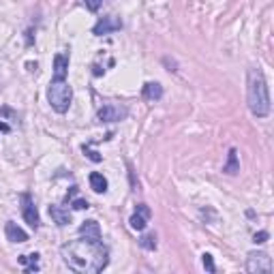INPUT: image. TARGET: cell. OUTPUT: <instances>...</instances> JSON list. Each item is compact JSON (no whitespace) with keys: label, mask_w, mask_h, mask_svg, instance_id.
I'll return each mask as SVG.
<instances>
[{"label":"cell","mask_w":274,"mask_h":274,"mask_svg":"<svg viewBox=\"0 0 274 274\" xmlns=\"http://www.w3.org/2000/svg\"><path fill=\"white\" fill-rule=\"evenodd\" d=\"M71 99H73V90L67 84V79H52L47 88V101L52 105L54 112L64 114L71 105Z\"/></svg>","instance_id":"3"},{"label":"cell","mask_w":274,"mask_h":274,"mask_svg":"<svg viewBox=\"0 0 274 274\" xmlns=\"http://www.w3.org/2000/svg\"><path fill=\"white\" fill-rule=\"evenodd\" d=\"M69 71V56L56 54L54 56V79H67Z\"/></svg>","instance_id":"10"},{"label":"cell","mask_w":274,"mask_h":274,"mask_svg":"<svg viewBox=\"0 0 274 274\" xmlns=\"http://www.w3.org/2000/svg\"><path fill=\"white\" fill-rule=\"evenodd\" d=\"M141 249H146V251H154L156 249V236L154 234H146V236H141Z\"/></svg>","instance_id":"16"},{"label":"cell","mask_w":274,"mask_h":274,"mask_svg":"<svg viewBox=\"0 0 274 274\" xmlns=\"http://www.w3.org/2000/svg\"><path fill=\"white\" fill-rule=\"evenodd\" d=\"M120 28H122V21L116 19L114 15H110V17L99 19V21H97V26L92 28V32L101 37V34H110V32H114V30H120Z\"/></svg>","instance_id":"7"},{"label":"cell","mask_w":274,"mask_h":274,"mask_svg":"<svg viewBox=\"0 0 274 274\" xmlns=\"http://www.w3.org/2000/svg\"><path fill=\"white\" fill-rule=\"evenodd\" d=\"M201 264H204V268H206L208 272H214V270H216V268H214V262H212V255H208V253L201 255Z\"/></svg>","instance_id":"17"},{"label":"cell","mask_w":274,"mask_h":274,"mask_svg":"<svg viewBox=\"0 0 274 274\" xmlns=\"http://www.w3.org/2000/svg\"><path fill=\"white\" fill-rule=\"evenodd\" d=\"M129 116V110L125 105H120V103H107L103 105L99 110L97 114V118L101 122H120V120H125Z\"/></svg>","instance_id":"5"},{"label":"cell","mask_w":274,"mask_h":274,"mask_svg":"<svg viewBox=\"0 0 274 274\" xmlns=\"http://www.w3.org/2000/svg\"><path fill=\"white\" fill-rule=\"evenodd\" d=\"M37 262H39V255L37 253H34V255H21L19 257V264H32L34 268H39Z\"/></svg>","instance_id":"18"},{"label":"cell","mask_w":274,"mask_h":274,"mask_svg":"<svg viewBox=\"0 0 274 274\" xmlns=\"http://www.w3.org/2000/svg\"><path fill=\"white\" fill-rule=\"evenodd\" d=\"M101 2H103V0H84V4L88 6L90 11H97L99 6H101Z\"/></svg>","instance_id":"19"},{"label":"cell","mask_w":274,"mask_h":274,"mask_svg":"<svg viewBox=\"0 0 274 274\" xmlns=\"http://www.w3.org/2000/svg\"><path fill=\"white\" fill-rule=\"evenodd\" d=\"M90 189L95 193H105L107 191V178L103 174H90Z\"/></svg>","instance_id":"15"},{"label":"cell","mask_w":274,"mask_h":274,"mask_svg":"<svg viewBox=\"0 0 274 274\" xmlns=\"http://www.w3.org/2000/svg\"><path fill=\"white\" fill-rule=\"evenodd\" d=\"M266 240H268V232H259V234L253 236V242H255V244H262V242H266Z\"/></svg>","instance_id":"20"},{"label":"cell","mask_w":274,"mask_h":274,"mask_svg":"<svg viewBox=\"0 0 274 274\" xmlns=\"http://www.w3.org/2000/svg\"><path fill=\"white\" fill-rule=\"evenodd\" d=\"M274 270L272 259L268 257V253H249L247 257V272L249 274H270Z\"/></svg>","instance_id":"4"},{"label":"cell","mask_w":274,"mask_h":274,"mask_svg":"<svg viewBox=\"0 0 274 274\" xmlns=\"http://www.w3.org/2000/svg\"><path fill=\"white\" fill-rule=\"evenodd\" d=\"M148 219H150V210L143 204H139L137 206V212L131 216V227L135 229V232H143L146 229V223H148Z\"/></svg>","instance_id":"8"},{"label":"cell","mask_w":274,"mask_h":274,"mask_svg":"<svg viewBox=\"0 0 274 274\" xmlns=\"http://www.w3.org/2000/svg\"><path fill=\"white\" fill-rule=\"evenodd\" d=\"M84 152L88 154V156H90V158H92V161H95V163H99V161H101L99 152H95V150H90V148H86V146H84Z\"/></svg>","instance_id":"21"},{"label":"cell","mask_w":274,"mask_h":274,"mask_svg":"<svg viewBox=\"0 0 274 274\" xmlns=\"http://www.w3.org/2000/svg\"><path fill=\"white\" fill-rule=\"evenodd\" d=\"M79 236L86 238V240L92 242H101V227L97 221H86L82 227H79Z\"/></svg>","instance_id":"9"},{"label":"cell","mask_w":274,"mask_h":274,"mask_svg":"<svg viewBox=\"0 0 274 274\" xmlns=\"http://www.w3.org/2000/svg\"><path fill=\"white\" fill-rule=\"evenodd\" d=\"M141 95H143V99H146V101H158V99L163 97V86L156 84V82H148L146 86H143Z\"/></svg>","instance_id":"12"},{"label":"cell","mask_w":274,"mask_h":274,"mask_svg":"<svg viewBox=\"0 0 274 274\" xmlns=\"http://www.w3.org/2000/svg\"><path fill=\"white\" fill-rule=\"evenodd\" d=\"M107 249L101 242H92L86 238H79L62 247V259L71 270L79 274H97L110 262Z\"/></svg>","instance_id":"1"},{"label":"cell","mask_w":274,"mask_h":274,"mask_svg":"<svg viewBox=\"0 0 274 274\" xmlns=\"http://www.w3.org/2000/svg\"><path fill=\"white\" fill-rule=\"evenodd\" d=\"M21 214H24V219H26V223H28V225H30V227H34V229L39 227L41 219H39L37 206L32 204L30 195H21Z\"/></svg>","instance_id":"6"},{"label":"cell","mask_w":274,"mask_h":274,"mask_svg":"<svg viewBox=\"0 0 274 274\" xmlns=\"http://www.w3.org/2000/svg\"><path fill=\"white\" fill-rule=\"evenodd\" d=\"M49 216L58 223V225L62 227V225H69L71 223V214L64 210V208H60V206H49Z\"/></svg>","instance_id":"13"},{"label":"cell","mask_w":274,"mask_h":274,"mask_svg":"<svg viewBox=\"0 0 274 274\" xmlns=\"http://www.w3.org/2000/svg\"><path fill=\"white\" fill-rule=\"evenodd\" d=\"M223 171L225 174H229V176H234V174H238L240 171V163H238V152L232 148L229 150V154H227V165H223Z\"/></svg>","instance_id":"14"},{"label":"cell","mask_w":274,"mask_h":274,"mask_svg":"<svg viewBox=\"0 0 274 274\" xmlns=\"http://www.w3.org/2000/svg\"><path fill=\"white\" fill-rule=\"evenodd\" d=\"M4 234H6V240H11V242H19L21 244V242L28 240V234L21 227H17L15 223H11V221L4 225Z\"/></svg>","instance_id":"11"},{"label":"cell","mask_w":274,"mask_h":274,"mask_svg":"<svg viewBox=\"0 0 274 274\" xmlns=\"http://www.w3.org/2000/svg\"><path fill=\"white\" fill-rule=\"evenodd\" d=\"M247 103L251 114L257 118H266L270 114V92L262 69L251 67L247 73Z\"/></svg>","instance_id":"2"},{"label":"cell","mask_w":274,"mask_h":274,"mask_svg":"<svg viewBox=\"0 0 274 274\" xmlns=\"http://www.w3.org/2000/svg\"><path fill=\"white\" fill-rule=\"evenodd\" d=\"M73 208H77V210H84V208H88V201H84V199H77Z\"/></svg>","instance_id":"22"}]
</instances>
